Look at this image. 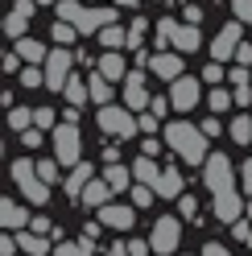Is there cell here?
I'll return each mask as SVG.
<instances>
[{
    "label": "cell",
    "instance_id": "f546056e",
    "mask_svg": "<svg viewBox=\"0 0 252 256\" xmlns=\"http://www.w3.org/2000/svg\"><path fill=\"white\" fill-rule=\"evenodd\" d=\"M50 34H54V42H58V46H70V42L78 38V29H74L70 21H54V25H50Z\"/></svg>",
    "mask_w": 252,
    "mask_h": 256
},
{
    "label": "cell",
    "instance_id": "7402d4cb",
    "mask_svg": "<svg viewBox=\"0 0 252 256\" xmlns=\"http://www.w3.org/2000/svg\"><path fill=\"white\" fill-rule=\"evenodd\" d=\"M157 198H178L182 194V178H178V170H162V178H157Z\"/></svg>",
    "mask_w": 252,
    "mask_h": 256
},
{
    "label": "cell",
    "instance_id": "74e56055",
    "mask_svg": "<svg viewBox=\"0 0 252 256\" xmlns=\"http://www.w3.org/2000/svg\"><path fill=\"white\" fill-rule=\"evenodd\" d=\"M174 34H178V21H157V42L162 46L174 42Z\"/></svg>",
    "mask_w": 252,
    "mask_h": 256
},
{
    "label": "cell",
    "instance_id": "3957f363",
    "mask_svg": "<svg viewBox=\"0 0 252 256\" xmlns=\"http://www.w3.org/2000/svg\"><path fill=\"white\" fill-rule=\"evenodd\" d=\"M202 182H207L211 194H228V190H236V166L224 153H211L207 162H202Z\"/></svg>",
    "mask_w": 252,
    "mask_h": 256
},
{
    "label": "cell",
    "instance_id": "9c48e42d",
    "mask_svg": "<svg viewBox=\"0 0 252 256\" xmlns=\"http://www.w3.org/2000/svg\"><path fill=\"white\" fill-rule=\"evenodd\" d=\"M202 78H190V74H182L178 83H170V104H174L178 112H190L198 100H202Z\"/></svg>",
    "mask_w": 252,
    "mask_h": 256
},
{
    "label": "cell",
    "instance_id": "ac0fdd59",
    "mask_svg": "<svg viewBox=\"0 0 252 256\" xmlns=\"http://www.w3.org/2000/svg\"><path fill=\"white\" fill-rule=\"evenodd\" d=\"M17 248L25 256H46V252H50V240L38 236V232H17Z\"/></svg>",
    "mask_w": 252,
    "mask_h": 256
},
{
    "label": "cell",
    "instance_id": "52a82bcc",
    "mask_svg": "<svg viewBox=\"0 0 252 256\" xmlns=\"http://www.w3.org/2000/svg\"><path fill=\"white\" fill-rule=\"evenodd\" d=\"M70 62H74L70 50H50V58H46V87H50V91H66Z\"/></svg>",
    "mask_w": 252,
    "mask_h": 256
},
{
    "label": "cell",
    "instance_id": "7dc6e473",
    "mask_svg": "<svg viewBox=\"0 0 252 256\" xmlns=\"http://www.w3.org/2000/svg\"><path fill=\"white\" fill-rule=\"evenodd\" d=\"M236 104H240V108L252 104V83H248V87H236Z\"/></svg>",
    "mask_w": 252,
    "mask_h": 256
},
{
    "label": "cell",
    "instance_id": "ffe728a7",
    "mask_svg": "<svg viewBox=\"0 0 252 256\" xmlns=\"http://www.w3.org/2000/svg\"><path fill=\"white\" fill-rule=\"evenodd\" d=\"M132 178H136L140 186H157V178H162V170L153 166V157H145V153H140L136 162H132Z\"/></svg>",
    "mask_w": 252,
    "mask_h": 256
},
{
    "label": "cell",
    "instance_id": "5bb4252c",
    "mask_svg": "<svg viewBox=\"0 0 252 256\" xmlns=\"http://www.w3.org/2000/svg\"><path fill=\"white\" fill-rule=\"evenodd\" d=\"M240 211H244V202L236 190H228V194H215V219L219 223H240Z\"/></svg>",
    "mask_w": 252,
    "mask_h": 256
},
{
    "label": "cell",
    "instance_id": "7c38bea8",
    "mask_svg": "<svg viewBox=\"0 0 252 256\" xmlns=\"http://www.w3.org/2000/svg\"><path fill=\"white\" fill-rule=\"evenodd\" d=\"M108 25H116V8H83V17L74 21V29L78 34H104Z\"/></svg>",
    "mask_w": 252,
    "mask_h": 256
},
{
    "label": "cell",
    "instance_id": "2e32d148",
    "mask_svg": "<svg viewBox=\"0 0 252 256\" xmlns=\"http://www.w3.org/2000/svg\"><path fill=\"white\" fill-rule=\"evenodd\" d=\"M198 46H202L198 25H178V34H174V50H178V54H194Z\"/></svg>",
    "mask_w": 252,
    "mask_h": 256
},
{
    "label": "cell",
    "instance_id": "d6a6232c",
    "mask_svg": "<svg viewBox=\"0 0 252 256\" xmlns=\"http://www.w3.org/2000/svg\"><path fill=\"white\" fill-rule=\"evenodd\" d=\"M207 104H211V112L219 116V112H228V108L236 104V95H228V91H211V95H207Z\"/></svg>",
    "mask_w": 252,
    "mask_h": 256
},
{
    "label": "cell",
    "instance_id": "7bdbcfd3",
    "mask_svg": "<svg viewBox=\"0 0 252 256\" xmlns=\"http://www.w3.org/2000/svg\"><path fill=\"white\" fill-rule=\"evenodd\" d=\"M224 78V66L219 62H207V70H202V83H219Z\"/></svg>",
    "mask_w": 252,
    "mask_h": 256
},
{
    "label": "cell",
    "instance_id": "6f0895ef",
    "mask_svg": "<svg viewBox=\"0 0 252 256\" xmlns=\"http://www.w3.org/2000/svg\"><path fill=\"white\" fill-rule=\"evenodd\" d=\"M232 236H236V240H244V244H248V236H252V232L244 228V223H232Z\"/></svg>",
    "mask_w": 252,
    "mask_h": 256
},
{
    "label": "cell",
    "instance_id": "836d02e7",
    "mask_svg": "<svg viewBox=\"0 0 252 256\" xmlns=\"http://www.w3.org/2000/svg\"><path fill=\"white\" fill-rule=\"evenodd\" d=\"M145 34H149V21H132V29H128V50H136V46L145 42Z\"/></svg>",
    "mask_w": 252,
    "mask_h": 256
},
{
    "label": "cell",
    "instance_id": "44dd1931",
    "mask_svg": "<svg viewBox=\"0 0 252 256\" xmlns=\"http://www.w3.org/2000/svg\"><path fill=\"white\" fill-rule=\"evenodd\" d=\"M17 58H25L29 66H34V62H46V58H50V50H46L42 42H34V38H17Z\"/></svg>",
    "mask_w": 252,
    "mask_h": 256
},
{
    "label": "cell",
    "instance_id": "f5cc1de1",
    "mask_svg": "<svg viewBox=\"0 0 252 256\" xmlns=\"http://www.w3.org/2000/svg\"><path fill=\"white\" fill-rule=\"evenodd\" d=\"M186 21L198 25V21H202V8H198V4H186Z\"/></svg>",
    "mask_w": 252,
    "mask_h": 256
},
{
    "label": "cell",
    "instance_id": "f1b7e54d",
    "mask_svg": "<svg viewBox=\"0 0 252 256\" xmlns=\"http://www.w3.org/2000/svg\"><path fill=\"white\" fill-rule=\"evenodd\" d=\"M232 140H236V145H248V140H252V120L248 116H236L232 120Z\"/></svg>",
    "mask_w": 252,
    "mask_h": 256
},
{
    "label": "cell",
    "instance_id": "4fadbf2b",
    "mask_svg": "<svg viewBox=\"0 0 252 256\" xmlns=\"http://www.w3.org/2000/svg\"><path fill=\"white\" fill-rule=\"evenodd\" d=\"M124 104H128L132 112H149V91H145V74H128L124 78Z\"/></svg>",
    "mask_w": 252,
    "mask_h": 256
},
{
    "label": "cell",
    "instance_id": "b9f144b4",
    "mask_svg": "<svg viewBox=\"0 0 252 256\" xmlns=\"http://www.w3.org/2000/svg\"><path fill=\"white\" fill-rule=\"evenodd\" d=\"M236 21H252V0H236Z\"/></svg>",
    "mask_w": 252,
    "mask_h": 256
},
{
    "label": "cell",
    "instance_id": "c3c4849f",
    "mask_svg": "<svg viewBox=\"0 0 252 256\" xmlns=\"http://www.w3.org/2000/svg\"><path fill=\"white\" fill-rule=\"evenodd\" d=\"M12 252H17V236H4L0 240V256H12Z\"/></svg>",
    "mask_w": 252,
    "mask_h": 256
},
{
    "label": "cell",
    "instance_id": "30bf717a",
    "mask_svg": "<svg viewBox=\"0 0 252 256\" xmlns=\"http://www.w3.org/2000/svg\"><path fill=\"white\" fill-rule=\"evenodd\" d=\"M100 223H104V228H112V232H132V223H136V206L108 202V206H100Z\"/></svg>",
    "mask_w": 252,
    "mask_h": 256
},
{
    "label": "cell",
    "instance_id": "6da1fadb",
    "mask_svg": "<svg viewBox=\"0 0 252 256\" xmlns=\"http://www.w3.org/2000/svg\"><path fill=\"white\" fill-rule=\"evenodd\" d=\"M166 145L174 149L178 157H186V166H198V162H207V136H202V128L194 124H166Z\"/></svg>",
    "mask_w": 252,
    "mask_h": 256
},
{
    "label": "cell",
    "instance_id": "f35d334b",
    "mask_svg": "<svg viewBox=\"0 0 252 256\" xmlns=\"http://www.w3.org/2000/svg\"><path fill=\"white\" fill-rule=\"evenodd\" d=\"M21 29H25V17H21V12H8V21H4V34H8V38H21Z\"/></svg>",
    "mask_w": 252,
    "mask_h": 256
},
{
    "label": "cell",
    "instance_id": "8fae6325",
    "mask_svg": "<svg viewBox=\"0 0 252 256\" xmlns=\"http://www.w3.org/2000/svg\"><path fill=\"white\" fill-rule=\"evenodd\" d=\"M149 66H153V74H157V78H166V83H178L182 70H186V62H182L174 50H157V54L149 58Z\"/></svg>",
    "mask_w": 252,
    "mask_h": 256
},
{
    "label": "cell",
    "instance_id": "484cf974",
    "mask_svg": "<svg viewBox=\"0 0 252 256\" xmlns=\"http://www.w3.org/2000/svg\"><path fill=\"white\" fill-rule=\"evenodd\" d=\"M8 128H12V132L34 128V112H29V108H8Z\"/></svg>",
    "mask_w": 252,
    "mask_h": 256
},
{
    "label": "cell",
    "instance_id": "4316f807",
    "mask_svg": "<svg viewBox=\"0 0 252 256\" xmlns=\"http://www.w3.org/2000/svg\"><path fill=\"white\" fill-rule=\"evenodd\" d=\"M108 186L112 190H128V182H132V170H124V166H108Z\"/></svg>",
    "mask_w": 252,
    "mask_h": 256
},
{
    "label": "cell",
    "instance_id": "f6af8a7d",
    "mask_svg": "<svg viewBox=\"0 0 252 256\" xmlns=\"http://www.w3.org/2000/svg\"><path fill=\"white\" fill-rule=\"evenodd\" d=\"M34 8H38V0H17V4H12V12H21V17L29 21L34 17Z\"/></svg>",
    "mask_w": 252,
    "mask_h": 256
},
{
    "label": "cell",
    "instance_id": "e0dca14e",
    "mask_svg": "<svg viewBox=\"0 0 252 256\" xmlns=\"http://www.w3.org/2000/svg\"><path fill=\"white\" fill-rule=\"evenodd\" d=\"M112 194H116V190L108 186V178H91L87 190H83V202H87V206H108V198H112Z\"/></svg>",
    "mask_w": 252,
    "mask_h": 256
},
{
    "label": "cell",
    "instance_id": "6125c7cd",
    "mask_svg": "<svg viewBox=\"0 0 252 256\" xmlns=\"http://www.w3.org/2000/svg\"><path fill=\"white\" fill-rule=\"evenodd\" d=\"M248 248H252V236H248Z\"/></svg>",
    "mask_w": 252,
    "mask_h": 256
},
{
    "label": "cell",
    "instance_id": "681fc988",
    "mask_svg": "<svg viewBox=\"0 0 252 256\" xmlns=\"http://www.w3.org/2000/svg\"><path fill=\"white\" fill-rule=\"evenodd\" d=\"M240 182H244V190H252V157L240 166Z\"/></svg>",
    "mask_w": 252,
    "mask_h": 256
},
{
    "label": "cell",
    "instance_id": "9a60e30c",
    "mask_svg": "<svg viewBox=\"0 0 252 256\" xmlns=\"http://www.w3.org/2000/svg\"><path fill=\"white\" fill-rule=\"evenodd\" d=\"M0 223H4V232H25V223H34V219L25 215V206L4 198V202H0Z\"/></svg>",
    "mask_w": 252,
    "mask_h": 256
},
{
    "label": "cell",
    "instance_id": "d6986e66",
    "mask_svg": "<svg viewBox=\"0 0 252 256\" xmlns=\"http://www.w3.org/2000/svg\"><path fill=\"white\" fill-rule=\"evenodd\" d=\"M100 74H104V78H112V83L128 78V70H124V58H120V50H108V54L100 58Z\"/></svg>",
    "mask_w": 252,
    "mask_h": 256
},
{
    "label": "cell",
    "instance_id": "8992f818",
    "mask_svg": "<svg viewBox=\"0 0 252 256\" xmlns=\"http://www.w3.org/2000/svg\"><path fill=\"white\" fill-rule=\"evenodd\" d=\"M54 157H58V166H66V170L78 166V128L74 124H58L54 128Z\"/></svg>",
    "mask_w": 252,
    "mask_h": 256
},
{
    "label": "cell",
    "instance_id": "d590c367",
    "mask_svg": "<svg viewBox=\"0 0 252 256\" xmlns=\"http://www.w3.org/2000/svg\"><path fill=\"white\" fill-rule=\"evenodd\" d=\"M34 128H50V132H54V128H58L54 124V108H38L34 112Z\"/></svg>",
    "mask_w": 252,
    "mask_h": 256
},
{
    "label": "cell",
    "instance_id": "603a6c76",
    "mask_svg": "<svg viewBox=\"0 0 252 256\" xmlns=\"http://www.w3.org/2000/svg\"><path fill=\"white\" fill-rule=\"evenodd\" d=\"M87 87H91V100H96L100 108H108V104H112V78H104V74L96 70V74H91V83H87Z\"/></svg>",
    "mask_w": 252,
    "mask_h": 256
},
{
    "label": "cell",
    "instance_id": "f907efd6",
    "mask_svg": "<svg viewBox=\"0 0 252 256\" xmlns=\"http://www.w3.org/2000/svg\"><path fill=\"white\" fill-rule=\"evenodd\" d=\"M178 206H182V215H186V219H190V215H194V211H198V202H194V198H190V194H186V198H178Z\"/></svg>",
    "mask_w": 252,
    "mask_h": 256
},
{
    "label": "cell",
    "instance_id": "277c9868",
    "mask_svg": "<svg viewBox=\"0 0 252 256\" xmlns=\"http://www.w3.org/2000/svg\"><path fill=\"white\" fill-rule=\"evenodd\" d=\"M178 240H182V223L174 215H162V219H153V232H149V248L157 256H170L178 248Z\"/></svg>",
    "mask_w": 252,
    "mask_h": 256
},
{
    "label": "cell",
    "instance_id": "1f68e13d",
    "mask_svg": "<svg viewBox=\"0 0 252 256\" xmlns=\"http://www.w3.org/2000/svg\"><path fill=\"white\" fill-rule=\"evenodd\" d=\"M58 170H62L58 157H46V162H38V178L42 182H58Z\"/></svg>",
    "mask_w": 252,
    "mask_h": 256
},
{
    "label": "cell",
    "instance_id": "91938a15",
    "mask_svg": "<svg viewBox=\"0 0 252 256\" xmlns=\"http://www.w3.org/2000/svg\"><path fill=\"white\" fill-rule=\"evenodd\" d=\"M112 4H120V8H132V4H136V0H112Z\"/></svg>",
    "mask_w": 252,
    "mask_h": 256
},
{
    "label": "cell",
    "instance_id": "9f6ffc18",
    "mask_svg": "<svg viewBox=\"0 0 252 256\" xmlns=\"http://www.w3.org/2000/svg\"><path fill=\"white\" fill-rule=\"evenodd\" d=\"M202 256H232L224 244H207V248H202Z\"/></svg>",
    "mask_w": 252,
    "mask_h": 256
},
{
    "label": "cell",
    "instance_id": "94428289",
    "mask_svg": "<svg viewBox=\"0 0 252 256\" xmlns=\"http://www.w3.org/2000/svg\"><path fill=\"white\" fill-rule=\"evenodd\" d=\"M38 4H54V0H38Z\"/></svg>",
    "mask_w": 252,
    "mask_h": 256
},
{
    "label": "cell",
    "instance_id": "5b68a950",
    "mask_svg": "<svg viewBox=\"0 0 252 256\" xmlns=\"http://www.w3.org/2000/svg\"><path fill=\"white\" fill-rule=\"evenodd\" d=\"M96 120H100V128H104L108 136H120V140H128V136L136 132V128H140V124L128 116V112H124V108H116V104L100 108V116H96Z\"/></svg>",
    "mask_w": 252,
    "mask_h": 256
},
{
    "label": "cell",
    "instance_id": "83f0119b",
    "mask_svg": "<svg viewBox=\"0 0 252 256\" xmlns=\"http://www.w3.org/2000/svg\"><path fill=\"white\" fill-rule=\"evenodd\" d=\"M87 182H91V170H87V166H74L70 178H66V190H70V194H83Z\"/></svg>",
    "mask_w": 252,
    "mask_h": 256
},
{
    "label": "cell",
    "instance_id": "ee69618b",
    "mask_svg": "<svg viewBox=\"0 0 252 256\" xmlns=\"http://www.w3.org/2000/svg\"><path fill=\"white\" fill-rule=\"evenodd\" d=\"M29 232H38V236H50V232H54V223H50V219H42V215H38L34 223H29ZM54 236H58V232H54Z\"/></svg>",
    "mask_w": 252,
    "mask_h": 256
},
{
    "label": "cell",
    "instance_id": "8d00e7d4",
    "mask_svg": "<svg viewBox=\"0 0 252 256\" xmlns=\"http://www.w3.org/2000/svg\"><path fill=\"white\" fill-rule=\"evenodd\" d=\"M153 194H157L153 186H140V182H136V186H132V206H149V202H153Z\"/></svg>",
    "mask_w": 252,
    "mask_h": 256
},
{
    "label": "cell",
    "instance_id": "cb8c5ba5",
    "mask_svg": "<svg viewBox=\"0 0 252 256\" xmlns=\"http://www.w3.org/2000/svg\"><path fill=\"white\" fill-rule=\"evenodd\" d=\"M100 42L108 46V50H124V46H128V29H120V25H108L104 34H100Z\"/></svg>",
    "mask_w": 252,
    "mask_h": 256
},
{
    "label": "cell",
    "instance_id": "680465c9",
    "mask_svg": "<svg viewBox=\"0 0 252 256\" xmlns=\"http://www.w3.org/2000/svg\"><path fill=\"white\" fill-rule=\"evenodd\" d=\"M108 256H132V252H128V244H112V248H108Z\"/></svg>",
    "mask_w": 252,
    "mask_h": 256
},
{
    "label": "cell",
    "instance_id": "60d3db41",
    "mask_svg": "<svg viewBox=\"0 0 252 256\" xmlns=\"http://www.w3.org/2000/svg\"><path fill=\"white\" fill-rule=\"evenodd\" d=\"M170 108H174V104H170V95H157V100L149 104V112H153V116H157V120H162V116H166V112H170Z\"/></svg>",
    "mask_w": 252,
    "mask_h": 256
},
{
    "label": "cell",
    "instance_id": "7a4b0ae2",
    "mask_svg": "<svg viewBox=\"0 0 252 256\" xmlns=\"http://www.w3.org/2000/svg\"><path fill=\"white\" fill-rule=\"evenodd\" d=\"M12 182L21 186V194H25V202H34V206H42V202H50V182H42L38 178V166L34 162H12Z\"/></svg>",
    "mask_w": 252,
    "mask_h": 256
},
{
    "label": "cell",
    "instance_id": "4dcf8cb0",
    "mask_svg": "<svg viewBox=\"0 0 252 256\" xmlns=\"http://www.w3.org/2000/svg\"><path fill=\"white\" fill-rule=\"evenodd\" d=\"M83 17V4H78V0H58V21H78Z\"/></svg>",
    "mask_w": 252,
    "mask_h": 256
},
{
    "label": "cell",
    "instance_id": "bcb514c9",
    "mask_svg": "<svg viewBox=\"0 0 252 256\" xmlns=\"http://www.w3.org/2000/svg\"><path fill=\"white\" fill-rule=\"evenodd\" d=\"M236 62H240V66H252V46H248V42H240V50H236Z\"/></svg>",
    "mask_w": 252,
    "mask_h": 256
},
{
    "label": "cell",
    "instance_id": "816d5d0a",
    "mask_svg": "<svg viewBox=\"0 0 252 256\" xmlns=\"http://www.w3.org/2000/svg\"><path fill=\"white\" fill-rule=\"evenodd\" d=\"M128 252H132V256H145V252H153V248H149V240H132Z\"/></svg>",
    "mask_w": 252,
    "mask_h": 256
},
{
    "label": "cell",
    "instance_id": "e575fe53",
    "mask_svg": "<svg viewBox=\"0 0 252 256\" xmlns=\"http://www.w3.org/2000/svg\"><path fill=\"white\" fill-rule=\"evenodd\" d=\"M21 83H25V87H46V70L25 66V70H21Z\"/></svg>",
    "mask_w": 252,
    "mask_h": 256
},
{
    "label": "cell",
    "instance_id": "ba28073f",
    "mask_svg": "<svg viewBox=\"0 0 252 256\" xmlns=\"http://www.w3.org/2000/svg\"><path fill=\"white\" fill-rule=\"evenodd\" d=\"M240 34H244V21H232V25H224V29L215 34V42H211V58H215V62L236 58V50H240Z\"/></svg>",
    "mask_w": 252,
    "mask_h": 256
},
{
    "label": "cell",
    "instance_id": "db71d44e",
    "mask_svg": "<svg viewBox=\"0 0 252 256\" xmlns=\"http://www.w3.org/2000/svg\"><path fill=\"white\" fill-rule=\"evenodd\" d=\"M198 128H202V136H219V120H202Z\"/></svg>",
    "mask_w": 252,
    "mask_h": 256
},
{
    "label": "cell",
    "instance_id": "11a10c76",
    "mask_svg": "<svg viewBox=\"0 0 252 256\" xmlns=\"http://www.w3.org/2000/svg\"><path fill=\"white\" fill-rule=\"evenodd\" d=\"M136 124H140V128H145V132H153V128H157V116H153V112H145V116H140Z\"/></svg>",
    "mask_w": 252,
    "mask_h": 256
},
{
    "label": "cell",
    "instance_id": "ab89813d",
    "mask_svg": "<svg viewBox=\"0 0 252 256\" xmlns=\"http://www.w3.org/2000/svg\"><path fill=\"white\" fill-rule=\"evenodd\" d=\"M21 145H25V149H38V145H42V128H25V132H21Z\"/></svg>",
    "mask_w": 252,
    "mask_h": 256
},
{
    "label": "cell",
    "instance_id": "d4e9b609",
    "mask_svg": "<svg viewBox=\"0 0 252 256\" xmlns=\"http://www.w3.org/2000/svg\"><path fill=\"white\" fill-rule=\"evenodd\" d=\"M87 100H91V87L78 83V78H70V83H66V104H70V108H83Z\"/></svg>",
    "mask_w": 252,
    "mask_h": 256
}]
</instances>
